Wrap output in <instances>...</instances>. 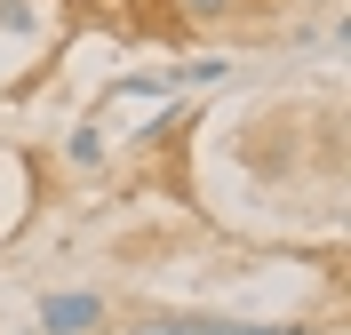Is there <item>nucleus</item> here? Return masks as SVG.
I'll list each match as a JSON object with an SVG mask.
<instances>
[{
  "label": "nucleus",
  "instance_id": "nucleus-1",
  "mask_svg": "<svg viewBox=\"0 0 351 335\" xmlns=\"http://www.w3.org/2000/svg\"><path fill=\"white\" fill-rule=\"evenodd\" d=\"M104 319V295H40V335H96Z\"/></svg>",
  "mask_w": 351,
  "mask_h": 335
},
{
  "label": "nucleus",
  "instance_id": "nucleus-2",
  "mask_svg": "<svg viewBox=\"0 0 351 335\" xmlns=\"http://www.w3.org/2000/svg\"><path fill=\"white\" fill-rule=\"evenodd\" d=\"M176 8V40H184V32H192V24H232V16H247V8H256V0H168Z\"/></svg>",
  "mask_w": 351,
  "mask_h": 335
},
{
  "label": "nucleus",
  "instance_id": "nucleus-3",
  "mask_svg": "<svg viewBox=\"0 0 351 335\" xmlns=\"http://www.w3.org/2000/svg\"><path fill=\"white\" fill-rule=\"evenodd\" d=\"M223 312H144L128 335H216Z\"/></svg>",
  "mask_w": 351,
  "mask_h": 335
},
{
  "label": "nucleus",
  "instance_id": "nucleus-4",
  "mask_svg": "<svg viewBox=\"0 0 351 335\" xmlns=\"http://www.w3.org/2000/svg\"><path fill=\"white\" fill-rule=\"evenodd\" d=\"M216 335H319V327H304V319H223Z\"/></svg>",
  "mask_w": 351,
  "mask_h": 335
},
{
  "label": "nucleus",
  "instance_id": "nucleus-5",
  "mask_svg": "<svg viewBox=\"0 0 351 335\" xmlns=\"http://www.w3.org/2000/svg\"><path fill=\"white\" fill-rule=\"evenodd\" d=\"M64 152H72V168H96V160H104V128H96V120H80Z\"/></svg>",
  "mask_w": 351,
  "mask_h": 335
},
{
  "label": "nucleus",
  "instance_id": "nucleus-6",
  "mask_svg": "<svg viewBox=\"0 0 351 335\" xmlns=\"http://www.w3.org/2000/svg\"><path fill=\"white\" fill-rule=\"evenodd\" d=\"M0 32H40V0H0Z\"/></svg>",
  "mask_w": 351,
  "mask_h": 335
}]
</instances>
